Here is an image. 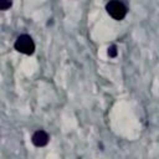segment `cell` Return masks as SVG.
<instances>
[{"instance_id":"cell-1","label":"cell","mask_w":159,"mask_h":159,"mask_svg":"<svg viewBox=\"0 0 159 159\" xmlns=\"http://www.w3.org/2000/svg\"><path fill=\"white\" fill-rule=\"evenodd\" d=\"M14 47L17 52L29 55V56L35 52V42H34L32 37L27 34H22L20 36H17V39L15 40Z\"/></svg>"},{"instance_id":"cell-2","label":"cell","mask_w":159,"mask_h":159,"mask_svg":"<svg viewBox=\"0 0 159 159\" xmlns=\"http://www.w3.org/2000/svg\"><path fill=\"white\" fill-rule=\"evenodd\" d=\"M106 11L112 19H114L117 21H120V20H123L125 17L128 10H127V6L122 1H119V0H109L106 4Z\"/></svg>"},{"instance_id":"cell-3","label":"cell","mask_w":159,"mask_h":159,"mask_svg":"<svg viewBox=\"0 0 159 159\" xmlns=\"http://www.w3.org/2000/svg\"><path fill=\"white\" fill-rule=\"evenodd\" d=\"M48 140H50L48 134H47L45 130H42V129L36 130V132L32 134V137H31V142H32V144H34L35 147H37V148L45 147V145L48 143Z\"/></svg>"},{"instance_id":"cell-4","label":"cell","mask_w":159,"mask_h":159,"mask_svg":"<svg viewBox=\"0 0 159 159\" xmlns=\"http://www.w3.org/2000/svg\"><path fill=\"white\" fill-rule=\"evenodd\" d=\"M12 5V0H0V10L6 11Z\"/></svg>"},{"instance_id":"cell-5","label":"cell","mask_w":159,"mask_h":159,"mask_svg":"<svg viewBox=\"0 0 159 159\" xmlns=\"http://www.w3.org/2000/svg\"><path fill=\"white\" fill-rule=\"evenodd\" d=\"M107 53H108V56H109V57H112V58L117 57V55H118V50H117V46H116V45H111V46L108 47V51H107Z\"/></svg>"}]
</instances>
